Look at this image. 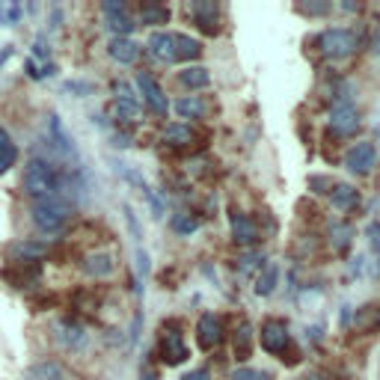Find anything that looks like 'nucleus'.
Returning a JSON list of instances; mask_svg holds the SVG:
<instances>
[{
  "label": "nucleus",
  "instance_id": "1",
  "mask_svg": "<svg viewBox=\"0 0 380 380\" xmlns=\"http://www.w3.org/2000/svg\"><path fill=\"white\" fill-rule=\"evenodd\" d=\"M33 223H36L39 232L45 235H57L65 229V223H69V202H63L60 196H51V200H36V205H33Z\"/></svg>",
  "mask_w": 380,
  "mask_h": 380
},
{
  "label": "nucleus",
  "instance_id": "2",
  "mask_svg": "<svg viewBox=\"0 0 380 380\" xmlns=\"http://www.w3.org/2000/svg\"><path fill=\"white\" fill-rule=\"evenodd\" d=\"M24 190L36 200H51L60 190V178H57V170L51 167L48 161H30L27 163V173H24Z\"/></svg>",
  "mask_w": 380,
  "mask_h": 380
},
{
  "label": "nucleus",
  "instance_id": "3",
  "mask_svg": "<svg viewBox=\"0 0 380 380\" xmlns=\"http://www.w3.org/2000/svg\"><path fill=\"white\" fill-rule=\"evenodd\" d=\"M321 51L324 57H333V60H344V57H351L357 51V36L351 30H344V27H330L321 33Z\"/></svg>",
  "mask_w": 380,
  "mask_h": 380
},
{
  "label": "nucleus",
  "instance_id": "4",
  "mask_svg": "<svg viewBox=\"0 0 380 380\" xmlns=\"http://www.w3.org/2000/svg\"><path fill=\"white\" fill-rule=\"evenodd\" d=\"M377 163V148L374 143H354L348 148V155H344V167L357 175H369Z\"/></svg>",
  "mask_w": 380,
  "mask_h": 380
},
{
  "label": "nucleus",
  "instance_id": "5",
  "mask_svg": "<svg viewBox=\"0 0 380 380\" xmlns=\"http://www.w3.org/2000/svg\"><path fill=\"white\" fill-rule=\"evenodd\" d=\"M137 87H140V92H143V102L152 107L158 116H163V113L170 110V102H167V95H163V89H161V84L152 77V75H140L137 77Z\"/></svg>",
  "mask_w": 380,
  "mask_h": 380
},
{
  "label": "nucleus",
  "instance_id": "6",
  "mask_svg": "<svg viewBox=\"0 0 380 380\" xmlns=\"http://www.w3.org/2000/svg\"><path fill=\"white\" fill-rule=\"evenodd\" d=\"M261 348L268 354H286L288 348V330L283 321H268L261 327Z\"/></svg>",
  "mask_w": 380,
  "mask_h": 380
},
{
  "label": "nucleus",
  "instance_id": "7",
  "mask_svg": "<svg viewBox=\"0 0 380 380\" xmlns=\"http://www.w3.org/2000/svg\"><path fill=\"white\" fill-rule=\"evenodd\" d=\"M359 128V116L351 104H339L333 113H330V131H333L336 137H348Z\"/></svg>",
  "mask_w": 380,
  "mask_h": 380
},
{
  "label": "nucleus",
  "instance_id": "8",
  "mask_svg": "<svg viewBox=\"0 0 380 380\" xmlns=\"http://www.w3.org/2000/svg\"><path fill=\"white\" fill-rule=\"evenodd\" d=\"M196 333H200V344L205 351L217 348V344L223 342V324L217 315H211V312H205V315L200 318V324H196Z\"/></svg>",
  "mask_w": 380,
  "mask_h": 380
},
{
  "label": "nucleus",
  "instance_id": "9",
  "mask_svg": "<svg viewBox=\"0 0 380 380\" xmlns=\"http://www.w3.org/2000/svg\"><path fill=\"white\" fill-rule=\"evenodd\" d=\"M104 15H107V24H110V30L116 33V36H128V33L134 30V21L128 18L125 4H116V0H107V4H104Z\"/></svg>",
  "mask_w": 380,
  "mask_h": 380
},
{
  "label": "nucleus",
  "instance_id": "10",
  "mask_svg": "<svg viewBox=\"0 0 380 380\" xmlns=\"http://www.w3.org/2000/svg\"><path fill=\"white\" fill-rule=\"evenodd\" d=\"M148 48H152V54L163 63H175V33L170 30H161V33H152V39H148Z\"/></svg>",
  "mask_w": 380,
  "mask_h": 380
},
{
  "label": "nucleus",
  "instance_id": "11",
  "mask_svg": "<svg viewBox=\"0 0 380 380\" xmlns=\"http://www.w3.org/2000/svg\"><path fill=\"white\" fill-rule=\"evenodd\" d=\"M232 238H235V244H241V246H250V244L259 241L256 223L246 217V214H241V211L232 214Z\"/></svg>",
  "mask_w": 380,
  "mask_h": 380
},
{
  "label": "nucleus",
  "instance_id": "12",
  "mask_svg": "<svg viewBox=\"0 0 380 380\" xmlns=\"http://www.w3.org/2000/svg\"><path fill=\"white\" fill-rule=\"evenodd\" d=\"M161 354H163L167 366H178V362L188 359V344L178 333H167L163 336V344H161Z\"/></svg>",
  "mask_w": 380,
  "mask_h": 380
},
{
  "label": "nucleus",
  "instance_id": "13",
  "mask_svg": "<svg viewBox=\"0 0 380 380\" xmlns=\"http://www.w3.org/2000/svg\"><path fill=\"white\" fill-rule=\"evenodd\" d=\"M110 57L116 63H122V65H131L140 57V45L134 39H128V36H113L110 39Z\"/></svg>",
  "mask_w": 380,
  "mask_h": 380
},
{
  "label": "nucleus",
  "instance_id": "14",
  "mask_svg": "<svg viewBox=\"0 0 380 380\" xmlns=\"http://www.w3.org/2000/svg\"><path fill=\"white\" fill-rule=\"evenodd\" d=\"M330 202L336 211H354L359 205V190L354 185H336V190H330Z\"/></svg>",
  "mask_w": 380,
  "mask_h": 380
},
{
  "label": "nucleus",
  "instance_id": "15",
  "mask_svg": "<svg viewBox=\"0 0 380 380\" xmlns=\"http://www.w3.org/2000/svg\"><path fill=\"white\" fill-rule=\"evenodd\" d=\"M84 271L89 273V276H110L113 271H116V261H113V256L110 253H95V256H87L84 259Z\"/></svg>",
  "mask_w": 380,
  "mask_h": 380
},
{
  "label": "nucleus",
  "instance_id": "16",
  "mask_svg": "<svg viewBox=\"0 0 380 380\" xmlns=\"http://www.w3.org/2000/svg\"><path fill=\"white\" fill-rule=\"evenodd\" d=\"M57 330H60V339H63L65 348H80V344L87 342V330L77 321H60Z\"/></svg>",
  "mask_w": 380,
  "mask_h": 380
},
{
  "label": "nucleus",
  "instance_id": "17",
  "mask_svg": "<svg viewBox=\"0 0 380 380\" xmlns=\"http://www.w3.org/2000/svg\"><path fill=\"white\" fill-rule=\"evenodd\" d=\"M9 253L18 259V261H24V264H30V261H39L48 250L42 244H36V241H18V244H12L9 246Z\"/></svg>",
  "mask_w": 380,
  "mask_h": 380
},
{
  "label": "nucleus",
  "instance_id": "18",
  "mask_svg": "<svg viewBox=\"0 0 380 380\" xmlns=\"http://www.w3.org/2000/svg\"><path fill=\"white\" fill-rule=\"evenodd\" d=\"M15 161H18V148H15L9 131L0 128V175H4L6 170H12Z\"/></svg>",
  "mask_w": 380,
  "mask_h": 380
},
{
  "label": "nucleus",
  "instance_id": "19",
  "mask_svg": "<svg viewBox=\"0 0 380 380\" xmlns=\"http://www.w3.org/2000/svg\"><path fill=\"white\" fill-rule=\"evenodd\" d=\"M178 80L185 87H190V89H202V87L211 84V75H208L205 65H188V69L178 75Z\"/></svg>",
  "mask_w": 380,
  "mask_h": 380
},
{
  "label": "nucleus",
  "instance_id": "20",
  "mask_svg": "<svg viewBox=\"0 0 380 380\" xmlns=\"http://www.w3.org/2000/svg\"><path fill=\"white\" fill-rule=\"evenodd\" d=\"M202 54V42L190 39L185 33H175V60H196Z\"/></svg>",
  "mask_w": 380,
  "mask_h": 380
},
{
  "label": "nucleus",
  "instance_id": "21",
  "mask_svg": "<svg viewBox=\"0 0 380 380\" xmlns=\"http://www.w3.org/2000/svg\"><path fill=\"white\" fill-rule=\"evenodd\" d=\"M190 12L196 15V21H200V27L205 30V33H214L217 30V6L214 4H190Z\"/></svg>",
  "mask_w": 380,
  "mask_h": 380
},
{
  "label": "nucleus",
  "instance_id": "22",
  "mask_svg": "<svg viewBox=\"0 0 380 380\" xmlns=\"http://www.w3.org/2000/svg\"><path fill=\"white\" fill-rule=\"evenodd\" d=\"M175 113H178L181 119H202V116H205V104H202L196 95L178 98V102H175Z\"/></svg>",
  "mask_w": 380,
  "mask_h": 380
},
{
  "label": "nucleus",
  "instance_id": "23",
  "mask_svg": "<svg viewBox=\"0 0 380 380\" xmlns=\"http://www.w3.org/2000/svg\"><path fill=\"white\" fill-rule=\"evenodd\" d=\"M27 380H65L63 369L57 366V362H36V366H30L27 371Z\"/></svg>",
  "mask_w": 380,
  "mask_h": 380
},
{
  "label": "nucleus",
  "instance_id": "24",
  "mask_svg": "<svg viewBox=\"0 0 380 380\" xmlns=\"http://www.w3.org/2000/svg\"><path fill=\"white\" fill-rule=\"evenodd\" d=\"M163 140L173 143V146H188L193 140V131L188 125H181V122H173V125L163 128Z\"/></svg>",
  "mask_w": 380,
  "mask_h": 380
},
{
  "label": "nucleus",
  "instance_id": "25",
  "mask_svg": "<svg viewBox=\"0 0 380 380\" xmlns=\"http://www.w3.org/2000/svg\"><path fill=\"white\" fill-rule=\"evenodd\" d=\"M48 125H51V134L57 137V146L63 148L65 155H75V140L65 134V128H63V122H60V116L57 113H51V119H48Z\"/></svg>",
  "mask_w": 380,
  "mask_h": 380
},
{
  "label": "nucleus",
  "instance_id": "26",
  "mask_svg": "<svg viewBox=\"0 0 380 380\" xmlns=\"http://www.w3.org/2000/svg\"><path fill=\"white\" fill-rule=\"evenodd\" d=\"M276 279H279L276 264H268V268H264V273L256 279V294H259V297H268V294H273V288H276Z\"/></svg>",
  "mask_w": 380,
  "mask_h": 380
},
{
  "label": "nucleus",
  "instance_id": "27",
  "mask_svg": "<svg viewBox=\"0 0 380 380\" xmlns=\"http://www.w3.org/2000/svg\"><path fill=\"white\" fill-rule=\"evenodd\" d=\"M250 348H253V330H250V324H241L235 333V357L246 359L250 357Z\"/></svg>",
  "mask_w": 380,
  "mask_h": 380
},
{
  "label": "nucleus",
  "instance_id": "28",
  "mask_svg": "<svg viewBox=\"0 0 380 380\" xmlns=\"http://www.w3.org/2000/svg\"><path fill=\"white\" fill-rule=\"evenodd\" d=\"M173 229L178 235H193L196 229H200V217H190V214H178L173 220Z\"/></svg>",
  "mask_w": 380,
  "mask_h": 380
},
{
  "label": "nucleus",
  "instance_id": "29",
  "mask_svg": "<svg viewBox=\"0 0 380 380\" xmlns=\"http://www.w3.org/2000/svg\"><path fill=\"white\" fill-rule=\"evenodd\" d=\"M170 18L167 6H143V24H163Z\"/></svg>",
  "mask_w": 380,
  "mask_h": 380
},
{
  "label": "nucleus",
  "instance_id": "30",
  "mask_svg": "<svg viewBox=\"0 0 380 380\" xmlns=\"http://www.w3.org/2000/svg\"><path fill=\"white\" fill-rule=\"evenodd\" d=\"M366 238H369V246H371V253L380 256V220H371L369 229H366Z\"/></svg>",
  "mask_w": 380,
  "mask_h": 380
},
{
  "label": "nucleus",
  "instance_id": "31",
  "mask_svg": "<svg viewBox=\"0 0 380 380\" xmlns=\"http://www.w3.org/2000/svg\"><path fill=\"white\" fill-rule=\"evenodd\" d=\"M113 89H116V102H125V104H137V95L131 92V87L125 84V80H119V84L113 87Z\"/></svg>",
  "mask_w": 380,
  "mask_h": 380
},
{
  "label": "nucleus",
  "instance_id": "32",
  "mask_svg": "<svg viewBox=\"0 0 380 380\" xmlns=\"http://www.w3.org/2000/svg\"><path fill=\"white\" fill-rule=\"evenodd\" d=\"M232 380H264V374L256 371V369H238V371L232 374Z\"/></svg>",
  "mask_w": 380,
  "mask_h": 380
},
{
  "label": "nucleus",
  "instance_id": "33",
  "mask_svg": "<svg viewBox=\"0 0 380 380\" xmlns=\"http://www.w3.org/2000/svg\"><path fill=\"white\" fill-rule=\"evenodd\" d=\"M333 235H336V246H348V241H351V229H348V226H344V229L336 226V229H333Z\"/></svg>",
  "mask_w": 380,
  "mask_h": 380
},
{
  "label": "nucleus",
  "instance_id": "34",
  "mask_svg": "<svg viewBox=\"0 0 380 380\" xmlns=\"http://www.w3.org/2000/svg\"><path fill=\"white\" fill-rule=\"evenodd\" d=\"M181 380H208V369H196V371H188Z\"/></svg>",
  "mask_w": 380,
  "mask_h": 380
},
{
  "label": "nucleus",
  "instance_id": "35",
  "mask_svg": "<svg viewBox=\"0 0 380 380\" xmlns=\"http://www.w3.org/2000/svg\"><path fill=\"white\" fill-rule=\"evenodd\" d=\"M300 12H309V15H321V12H327V4H315V6H300Z\"/></svg>",
  "mask_w": 380,
  "mask_h": 380
},
{
  "label": "nucleus",
  "instance_id": "36",
  "mask_svg": "<svg viewBox=\"0 0 380 380\" xmlns=\"http://www.w3.org/2000/svg\"><path fill=\"white\" fill-rule=\"evenodd\" d=\"M256 261H259V256H244V259H241V271H250Z\"/></svg>",
  "mask_w": 380,
  "mask_h": 380
},
{
  "label": "nucleus",
  "instance_id": "37",
  "mask_svg": "<svg viewBox=\"0 0 380 380\" xmlns=\"http://www.w3.org/2000/svg\"><path fill=\"white\" fill-rule=\"evenodd\" d=\"M140 380H161V377H158V374H152V371H143V374H140Z\"/></svg>",
  "mask_w": 380,
  "mask_h": 380
},
{
  "label": "nucleus",
  "instance_id": "38",
  "mask_svg": "<svg viewBox=\"0 0 380 380\" xmlns=\"http://www.w3.org/2000/svg\"><path fill=\"white\" fill-rule=\"evenodd\" d=\"M9 57H12V48H6V51H4V54H0V65H4V63H6Z\"/></svg>",
  "mask_w": 380,
  "mask_h": 380
}]
</instances>
